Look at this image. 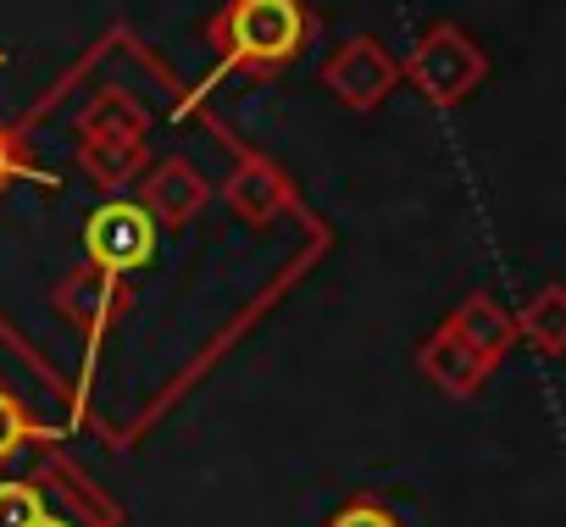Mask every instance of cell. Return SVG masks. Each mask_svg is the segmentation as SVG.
<instances>
[{"label":"cell","instance_id":"1","mask_svg":"<svg viewBox=\"0 0 566 527\" xmlns=\"http://www.w3.org/2000/svg\"><path fill=\"white\" fill-rule=\"evenodd\" d=\"M317 34H323V12L312 0H222L200 23V40L211 45V73L200 78V89H189L178 117L228 78H255V84L283 78L317 45Z\"/></svg>","mask_w":566,"mask_h":527},{"label":"cell","instance_id":"2","mask_svg":"<svg viewBox=\"0 0 566 527\" xmlns=\"http://www.w3.org/2000/svg\"><path fill=\"white\" fill-rule=\"evenodd\" d=\"M84 183L101 194H128L134 178L156 161L150 156V112L128 89H101L78 123V150H73Z\"/></svg>","mask_w":566,"mask_h":527},{"label":"cell","instance_id":"3","mask_svg":"<svg viewBox=\"0 0 566 527\" xmlns=\"http://www.w3.org/2000/svg\"><path fill=\"white\" fill-rule=\"evenodd\" d=\"M400 73L433 112H455L489 84V51L461 23L439 18V23L422 29L411 56H400Z\"/></svg>","mask_w":566,"mask_h":527},{"label":"cell","instance_id":"4","mask_svg":"<svg viewBox=\"0 0 566 527\" xmlns=\"http://www.w3.org/2000/svg\"><path fill=\"white\" fill-rule=\"evenodd\" d=\"M317 84L345 106V112H378L395 89H406L400 56L378 40V34H350L345 45H334L317 67Z\"/></svg>","mask_w":566,"mask_h":527},{"label":"cell","instance_id":"5","mask_svg":"<svg viewBox=\"0 0 566 527\" xmlns=\"http://www.w3.org/2000/svg\"><path fill=\"white\" fill-rule=\"evenodd\" d=\"M51 312L84 339V350L95 356L106 345V334L117 323H128L134 312V278H117L106 267H95V261H78V267L51 289Z\"/></svg>","mask_w":566,"mask_h":527},{"label":"cell","instance_id":"6","mask_svg":"<svg viewBox=\"0 0 566 527\" xmlns=\"http://www.w3.org/2000/svg\"><path fill=\"white\" fill-rule=\"evenodd\" d=\"M156 217L134 200V194H106L90 217H84V261L117 273V278H134L145 261L156 255Z\"/></svg>","mask_w":566,"mask_h":527},{"label":"cell","instance_id":"7","mask_svg":"<svg viewBox=\"0 0 566 527\" xmlns=\"http://www.w3.org/2000/svg\"><path fill=\"white\" fill-rule=\"evenodd\" d=\"M222 205L244 222V228H266L272 217L295 211L301 194L290 183V172H283L272 156L250 150V145H233V172L222 178Z\"/></svg>","mask_w":566,"mask_h":527},{"label":"cell","instance_id":"8","mask_svg":"<svg viewBox=\"0 0 566 527\" xmlns=\"http://www.w3.org/2000/svg\"><path fill=\"white\" fill-rule=\"evenodd\" d=\"M128 194L156 217V228H189V222L211 205V178H206L189 156H156V161L134 178Z\"/></svg>","mask_w":566,"mask_h":527},{"label":"cell","instance_id":"9","mask_svg":"<svg viewBox=\"0 0 566 527\" xmlns=\"http://www.w3.org/2000/svg\"><path fill=\"white\" fill-rule=\"evenodd\" d=\"M417 372H422L439 394H450V400H472V394L489 383V372H494V367H489L472 345H461V339L439 323V328L417 345Z\"/></svg>","mask_w":566,"mask_h":527},{"label":"cell","instance_id":"10","mask_svg":"<svg viewBox=\"0 0 566 527\" xmlns=\"http://www.w3.org/2000/svg\"><path fill=\"white\" fill-rule=\"evenodd\" d=\"M444 328L461 339V345H472L489 367H500L522 339H516V312H505L489 289H472V295H461L455 301V312L444 317Z\"/></svg>","mask_w":566,"mask_h":527},{"label":"cell","instance_id":"11","mask_svg":"<svg viewBox=\"0 0 566 527\" xmlns=\"http://www.w3.org/2000/svg\"><path fill=\"white\" fill-rule=\"evenodd\" d=\"M516 339H527L549 361L566 356V284H544L527 295V306L516 312Z\"/></svg>","mask_w":566,"mask_h":527},{"label":"cell","instance_id":"12","mask_svg":"<svg viewBox=\"0 0 566 527\" xmlns=\"http://www.w3.org/2000/svg\"><path fill=\"white\" fill-rule=\"evenodd\" d=\"M18 183H34V189H62V178L29 150V134L18 123H0V194L18 189Z\"/></svg>","mask_w":566,"mask_h":527},{"label":"cell","instance_id":"13","mask_svg":"<svg viewBox=\"0 0 566 527\" xmlns=\"http://www.w3.org/2000/svg\"><path fill=\"white\" fill-rule=\"evenodd\" d=\"M56 433L23 405V394H12L7 383H0V466L7 461H18L23 450H40V444H51Z\"/></svg>","mask_w":566,"mask_h":527},{"label":"cell","instance_id":"14","mask_svg":"<svg viewBox=\"0 0 566 527\" xmlns=\"http://www.w3.org/2000/svg\"><path fill=\"white\" fill-rule=\"evenodd\" d=\"M323 527H406V521H400V516H395L378 494H356V499H345V505H339Z\"/></svg>","mask_w":566,"mask_h":527},{"label":"cell","instance_id":"15","mask_svg":"<svg viewBox=\"0 0 566 527\" xmlns=\"http://www.w3.org/2000/svg\"><path fill=\"white\" fill-rule=\"evenodd\" d=\"M7 62H12V56H7V51H0V67H7Z\"/></svg>","mask_w":566,"mask_h":527}]
</instances>
